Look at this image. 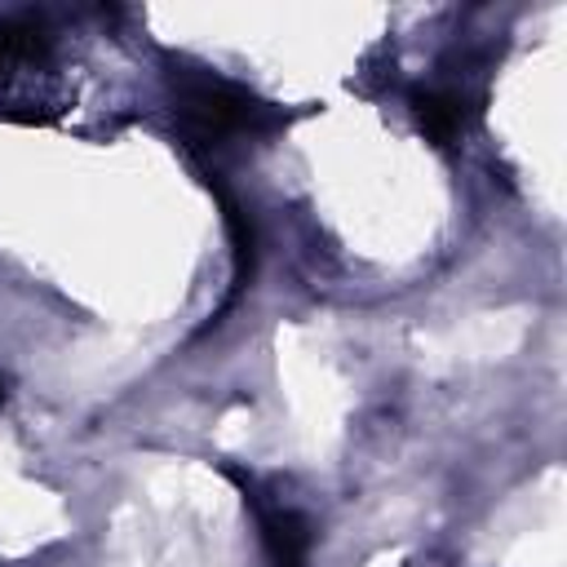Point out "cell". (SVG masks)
<instances>
[{
	"instance_id": "3957f363",
	"label": "cell",
	"mask_w": 567,
	"mask_h": 567,
	"mask_svg": "<svg viewBox=\"0 0 567 567\" xmlns=\"http://www.w3.org/2000/svg\"><path fill=\"white\" fill-rule=\"evenodd\" d=\"M257 518H261V536L270 549V567H306V549H310L306 518L284 505H257Z\"/></svg>"
},
{
	"instance_id": "7a4b0ae2",
	"label": "cell",
	"mask_w": 567,
	"mask_h": 567,
	"mask_svg": "<svg viewBox=\"0 0 567 567\" xmlns=\"http://www.w3.org/2000/svg\"><path fill=\"white\" fill-rule=\"evenodd\" d=\"M474 93L465 84H430V89H416L412 93V115L421 124V133L439 146H452L470 120H474Z\"/></svg>"
},
{
	"instance_id": "277c9868",
	"label": "cell",
	"mask_w": 567,
	"mask_h": 567,
	"mask_svg": "<svg viewBox=\"0 0 567 567\" xmlns=\"http://www.w3.org/2000/svg\"><path fill=\"white\" fill-rule=\"evenodd\" d=\"M4 394H9V381H4V377H0V403H4Z\"/></svg>"
},
{
	"instance_id": "6da1fadb",
	"label": "cell",
	"mask_w": 567,
	"mask_h": 567,
	"mask_svg": "<svg viewBox=\"0 0 567 567\" xmlns=\"http://www.w3.org/2000/svg\"><path fill=\"white\" fill-rule=\"evenodd\" d=\"M173 111L190 146H226L235 137H257L284 124V115L270 102L195 66L173 71Z\"/></svg>"
}]
</instances>
